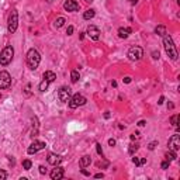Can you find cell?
I'll return each mask as SVG.
<instances>
[{"label":"cell","instance_id":"obj_1","mask_svg":"<svg viewBox=\"0 0 180 180\" xmlns=\"http://www.w3.org/2000/svg\"><path fill=\"white\" fill-rule=\"evenodd\" d=\"M163 47H165V51H166V53H168V56L170 58L172 61H176L177 56H179V55H177L176 45H175L172 37H170L168 33L163 35Z\"/></svg>","mask_w":180,"mask_h":180},{"label":"cell","instance_id":"obj_2","mask_svg":"<svg viewBox=\"0 0 180 180\" xmlns=\"http://www.w3.org/2000/svg\"><path fill=\"white\" fill-rule=\"evenodd\" d=\"M40 62H41V55H40V52H38L35 48H31L28 51V53H27V63H28V66L33 70H35L38 68V65H40Z\"/></svg>","mask_w":180,"mask_h":180},{"label":"cell","instance_id":"obj_3","mask_svg":"<svg viewBox=\"0 0 180 180\" xmlns=\"http://www.w3.org/2000/svg\"><path fill=\"white\" fill-rule=\"evenodd\" d=\"M13 56H14V49H13V47H10V45L4 47L3 51L0 52V65L7 66L8 63L13 61Z\"/></svg>","mask_w":180,"mask_h":180},{"label":"cell","instance_id":"obj_4","mask_svg":"<svg viewBox=\"0 0 180 180\" xmlns=\"http://www.w3.org/2000/svg\"><path fill=\"white\" fill-rule=\"evenodd\" d=\"M17 27H18V13H17L16 8H13L10 16H8V20H7V30L8 33L13 34L16 33Z\"/></svg>","mask_w":180,"mask_h":180},{"label":"cell","instance_id":"obj_5","mask_svg":"<svg viewBox=\"0 0 180 180\" xmlns=\"http://www.w3.org/2000/svg\"><path fill=\"white\" fill-rule=\"evenodd\" d=\"M86 101H87V100H86V97H85V96L76 93V94H73V96L70 97L69 107H70V108H76V107H79V106H85V104H86Z\"/></svg>","mask_w":180,"mask_h":180},{"label":"cell","instance_id":"obj_6","mask_svg":"<svg viewBox=\"0 0 180 180\" xmlns=\"http://www.w3.org/2000/svg\"><path fill=\"white\" fill-rule=\"evenodd\" d=\"M143 56V49L138 45H135V47H131L130 51H128V58L131 59V61H139V59H142Z\"/></svg>","mask_w":180,"mask_h":180},{"label":"cell","instance_id":"obj_7","mask_svg":"<svg viewBox=\"0 0 180 180\" xmlns=\"http://www.w3.org/2000/svg\"><path fill=\"white\" fill-rule=\"evenodd\" d=\"M11 85V76L8 73L7 70H2L0 72V89L4 90V89H8Z\"/></svg>","mask_w":180,"mask_h":180},{"label":"cell","instance_id":"obj_8","mask_svg":"<svg viewBox=\"0 0 180 180\" xmlns=\"http://www.w3.org/2000/svg\"><path fill=\"white\" fill-rule=\"evenodd\" d=\"M45 146H47V145H45V142H42V141H34L28 146V149H27V153H28V155H34V153H37L38 151L44 149Z\"/></svg>","mask_w":180,"mask_h":180},{"label":"cell","instance_id":"obj_9","mask_svg":"<svg viewBox=\"0 0 180 180\" xmlns=\"http://www.w3.org/2000/svg\"><path fill=\"white\" fill-rule=\"evenodd\" d=\"M58 97H59V100L63 103H68L70 100V89H68V87H61L59 89V92H58Z\"/></svg>","mask_w":180,"mask_h":180},{"label":"cell","instance_id":"obj_10","mask_svg":"<svg viewBox=\"0 0 180 180\" xmlns=\"http://www.w3.org/2000/svg\"><path fill=\"white\" fill-rule=\"evenodd\" d=\"M168 146L169 149H172V151H177L180 148V137L177 134L172 135L170 137V139H169V142H168Z\"/></svg>","mask_w":180,"mask_h":180},{"label":"cell","instance_id":"obj_11","mask_svg":"<svg viewBox=\"0 0 180 180\" xmlns=\"http://www.w3.org/2000/svg\"><path fill=\"white\" fill-rule=\"evenodd\" d=\"M87 35H89L93 41H98L100 40V30L96 25H89L87 27Z\"/></svg>","mask_w":180,"mask_h":180},{"label":"cell","instance_id":"obj_12","mask_svg":"<svg viewBox=\"0 0 180 180\" xmlns=\"http://www.w3.org/2000/svg\"><path fill=\"white\" fill-rule=\"evenodd\" d=\"M63 176H65V169L56 165L55 169H52V172H51V179L52 180H61Z\"/></svg>","mask_w":180,"mask_h":180},{"label":"cell","instance_id":"obj_13","mask_svg":"<svg viewBox=\"0 0 180 180\" xmlns=\"http://www.w3.org/2000/svg\"><path fill=\"white\" fill-rule=\"evenodd\" d=\"M63 8L66 11H78L79 10V3L76 0H66L63 3Z\"/></svg>","mask_w":180,"mask_h":180},{"label":"cell","instance_id":"obj_14","mask_svg":"<svg viewBox=\"0 0 180 180\" xmlns=\"http://www.w3.org/2000/svg\"><path fill=\"white\" fill-rule=\"evenodd\" d=\"M47 160H48L49 165H52V166H56V165H59L62 162V156L58 155V153H49L48 158H47Z\"/></svg>","mask_w":180,"mask_h":180},{"label":"cell","instance_id":"obj_15","mask_svg":"<svg viewBox=\"0 0 180 180\" xmlns=\"http://www.w3.org/2000/svg\"><path fill=\"white\" fill-rule=\"evenodd\" d=\"M90 163H92V158L89 155H85L83 158H80V162H79L80 168H87V166H90Z\"/></svg>","mask_w":180,"mask_h":180},{"label":"cell","instance_id":"obj_16","mask_svg":"<svg viewBox=\"0 0 180 180\" xmlns=\"http://www.w3.org/2000/svg\"><path fill=\"white\" fill-rule=\"evenodd\" d=\"M44 79H47V80H48L49 83H52L53 80L56 79V75L53 73L52 70H47V72L44 73Z\"/></svg>","mask_w":180,"mask_h":180},{"label":"cell","instance_id":"obj_17","mask_svg":"<svg viewBox=\"0 0 180 180\" xmlns=\"http://www.w3.org/2000/svg\"><path fill=\"white\" fill-rule=\"evenodd\" d=\"M131 28H120L118 30V37L120 38H128V35L131 34Z\"/></svg>","mask_w":180,"mask_h":180},{"label":"cell","instance_id":"obj_18","mask_svg":"<svg viewBox=\"0 0 180 180\" xmlns=\"http://www.w3.org/2000/svg\"><path fill=\"white\" fill-rule=\"evenodd\" d=\"M94 16H96V11H94L93 8H89V10H86V11L83 13V18L85 20H92Z\"/></svg>","mask_w":180,"mask_h":180},{"label":"cell","instance_id":"obj_19","mask_svg":"<svg viewBox=\"0 0 180 180\" xmlns=\"http://www.w3.org/2000/svg\"><path fill=\"white\" fill-rule=\"evenodd\" d=\"M155 34L159 35V37H163L165 34H166V27H165V25H158L155 28Z\"/></svg>","mask_w":180,"mask_h":180},{"label":"cell","instance_id":"obj_20","mask_svg":"<svg viewBox=\"0 0 180 180\" xmlns=\"http://www.w3.org/2000/svg\"><path fill=\"white\" fill-rule=\"evenodd\" d=\"M79 79H80V75H79L78 70H72L70 72V80H72V83H78Z\"/></svg>","mask_w":180,"mask_h":180},{"label":"cell","instance_id":"obj_21","mask_svg":"<svg viewBox=\"0 0 180 180\" xmlns=\"http://www.w3.org/2000/svg\"><path fill=\"white\" fill-rule=\"evenodd\" d=\"M166 159L169 160V162H172V160H176V151H172V149H169V152H166Z\"/></svg>","mask_w":180,"mask_h":180},{"label":"cell","instance_id":"obj_22","mask_svg":"<svg viewBox=\"0 0 180 180\" xmlns=\"http://www.w3.org/2000/svg\"><path fill=\"white\" fill-rule=\"evenodd\" d=\"M48 86H49V82L47 80V79H44L41 83H40V86H38V89H40V92H45V90L48 89Z\"/></svg>","mask_w":180,"mask_h":180},{"label":"cell","instance_id":"obj_23","mask_svg":"<svg viewBox=\"0 0 180 180\" xmlns=\"http://www.w3.org/2000/svg\"><path fill=\"white\" fill-rule=\"evenodd\" d=\"M65 18H63V17H58L56 20H55V27H56V28H61L62 25L65 24Z\"/></svg>","mask_w":180,"mask_h":180},{"label":"cell","instance_id":"obj_24","mask_svg":"<svg viewBox=\"0 0 180 180\" xmlns=\"http://www.w3.org/2000/svg\"><path fill=\"white\" fill-rule=\"evenodd\" d=\"M31 166H33V162H31L30 159L23 160V168H24L25 170H30V169H31Z\"/></svg>","mask_w":180,"mask_h":180},{"label":"cell","instance_id":"obj_25","mask_svg":"<svg viewBox=\"0 0 180 180\" xmlns=\"http://www.w3.org/2000/svg\"><path fill=\"white\" fill-rule=\"evenodd\" d=\"M177 120H179V115H177V114H175V115H173V117H172V118H170V123H172L173 125L176 127V131L179 132V125H177Z\"/></svg>","mask_w":180,"mask_h":180},{"label":"cell","instance_id":"obj_26","mask_svg":"<svg viewBox=\"0 0 180 180\" xmlns=\"http://www.w3.org/2000/svg\"><path fill=\"white\" fill-rule=\"evenodd\" d=\"M137 151H138V143H132L131 146H130V149H128V153H130V155H134Z\"/></svg>","mask_w":180,"mask_h":180},{"label":"cell","instance_id":"obj_27","mask_svg":"<svg viewBox=\"0 0 180 180\" xmlns=\"http://www.w3.org/2000/svg\"><path fill=\"white\" fill-rule=\"evenodd\" d=\"M96 149H97V153L103 158V149H101V145L100 143H96Z\"/></svg>","mask_w":180,"mask_h":180},{"label":"cell","instance_id":"obj_28","mask_svg":"<svg viewBox=\"0 0 180 180\" xmlns=\"http://www.w3.org/2000/svg\"><path fill=\"white\" fill-rule=\"evenodd\" d=\"M132 162L135 163V166H141V159H139V158H137V156H135V158H132Z\"/></svg>","mask_w":180,"mask_h":180},{"label":"cell","instance_id":"obj_29","mask_svg":"<svg viewBox=\"0 0 180 180\" xmlns=\"http://www.w3.org/2000/svg\"><path fill=\"white\" fill-rule=\"evenodd\" d=\"M169 165H170V162H169L168 159L163 160V162H162V169H168V168H169Z\"/></svg>","mask_w":180,"mask_h":180},{"label":"cell","instance_id":"obj_30","mask_svg":"<svg viewBox=\"0 0 180 180\" xmlns=\"http://www.w3.org/2000/svg\"><path fill=\"white\" fill-rule=\"evenodd\" d=\"M152 58L153 59H159V51H152Z\"/></svg>","mask_w":180,"mask_h":180},{"label":"cell","instance_id":"obj_31","mask_svg":"<svg viewBox=\"0 0 180 180\" xmlns=\"http://www.w3.org/2000/svg\"><path fill=\"white\" fill-rule=\"evenodd\" d=\"M7 177V173L4 172V170H0V180H4Z\"/></svg>","mask_w":180,"mask_h":180},{"label":"cell","instance_id":"obj_32","mask_svg":"<svg viewBox=\"0 0 180 180\" xmlns=\"http://www.w3.org/2000/svg\"><path fill=\"white\" fill-rule=\"evenodd\" d=\"M66 34H68V35H72V34H73V27H72V25H69V27H68V30H66Z\"/></svg>","mask_w":180,"mask_h":180},{"label":"cell","instance_id":"obj_33","mask_svg":"<svg viewBox=\"0 0 180 180\" xmlns=\"http://www.w3.org/2000/svg\"><path fill=\"white\" fill-rule=\"evenodd\" d=\"M156 143H158V142H156V141H153V142L149 143V146H148V148H149L151 151H153V149H155V146H156Z\"/></svg>","mask_w":180,"mask_h":180},{"label":"cell","instance_id":"obj_34","mask_svg":"<svg viewBox=\"0 0 180 180\" xmlns=\"http://www.w3.org/2000/svg\"><path fill=\"white\" fill-rule=\"evenodd\" d=\"M38 169H40V173H41V175H45V173H47V169H45L44 166H40Z\"/></svg>","mask_w":180,"mask_h":180},{"label":"cell","instance_id":"obj_35","mask_svg":"<svg viewBox=\"0 0 180 180\" xmlns=\"http://www.w3.org/2000/svg\"><path fill=\"white\" fill-rule=\"evenodd\" d=\"M108 145H110V146H114V145H115V139H113V138L108 139Z\"/></svg>","mask_w":180,"mask_h":180},{"label":"cell","instance_id":"obj_36","mask_svg":"<svg viewBox=\"0 0 180 180\" xmlns=\"http://www.w3.org/2000/svg\"><path fill=\"white\" fill-rule=\"evenodd\" d=\"M123 80H124V83H131V78H130V76H127V78H124Z\"/></svg>","mask_w":180,"mask_h":180},{"label":"cell","instance_id":"obj_37","mask_svg":"<svg viewBox=\"0 0 180 180\" xmlns=\"http://www.w3.org/2000/svg\"><path fill=\"white\" fill-rule=\"evenodd\" d=\"M138 125H139V127H145V125H146V123H145L143 120H141V121L138 123Z\"/></svg>","mask_w":180,"mask_h":180},{"label":"cell","instance_id":"obj_38","mask_svg":"<svg viewBox=\"0 0 180 180\" xmlns=\"http://www.w3.org/2000/svg\"><path fill=\"white\" fill-rule=\"evenodd\" d=\"M82 173L85 175V176H90V173L87 172V170H85V168H82Z\"/></svg>","mask_w":180,"mask_h":180},{"label":"cell","instance_id":"obj_39","mask_svg":"<svg viewBox=\"0 0 180 180\" xmlns=\"http://www.w3.org/2000/svg\"><path fill=\"white\" fill-rule=\"evenodd\" d=\"M94 177H96V179H100V177H104V175H103V173H97V175H94Z\"/></svg>","mask_w":180,"mask_h":180},{"label":"cell","instance_id":"obj_40","mask_svg":"<svg viewBox=\"0 0 180 180\" xmlns=\"http://www.w3.org/2000/svg\"><path fill=\"white\" fill-rule=\"evenodd\" d=\"M163 101H165V97H163V96H162V97L159 98V101H158V103H159V104H162V103H163Z\"/></svg>","mask_w":180,"mask_h":180},{"label":"cell","instance_id":"obj_41","mask_svg":"<svg viewBox=\"0 0 180 180\" xmlns=\"http://www.w3.org/2000/svg\"><path fill=\"white\" fill-rule=\"evenodd\" d=\"M111 86H113V87H117V82H115V80H113V82H111Z\"/></svg>","mask_w":180,"mask_h":180},{"label":"cell","instance_id":"obj_42","mask_svg":"<svg viewBox=\"0 0 180 180\" xmlns=\"http://www.w3.org/2000/svg\"><path fill=\"white\" fill-rule=\"evenodd\" d=\"M146 163V159H145V158H142V159H141V165H145Z\"/></svg>","mask_w":180,"mask_h":180},{"label":"cell","instance_id":"obj_43","mask_svg":"<svg viewBox=\"0 0 180 180\" xmlns=\"http://www.w3.org/2000/svg\"><path fill=\"white\" fill-rule=\"evenodd\" d=\"M104 118H110V114H108V111H107L106 114H104Z\"/></svg>","mask_w":180,"mask_h":180},{"label":"cell","instance_id":"obj_44","mask_svg":"<svg viewBox=\"0 0 180 180\" xmlns=\"http://www.w3.org/2000/svg\"><path fill=\"white\" fill-rule=\"evenodd\" d=\"M173 107H175V106H173L172 103H169V104H168V108H173Z\"/></svg>","mask_w":180,"mask_h":180},{"label":"cell","instance_id":"obj_45","mask_svg":"<svg viewBox=\"0 0 180 180\" xmlns=\"http://www.w3.org/2000/svg\"><path fill=\"white\" fill-rule=\"evenodd\" d=\"M138 3V0H131V4H137Z\"/></svg>","mask_w":180,"mask_h":180},{"label":"cell","instance_id":"obj_46","mask_svg":"<svg viewBox=\"0 0 180 180\" xmlns=\"http://www.w3.org/2000/svg\"><path fill=\"white\" fill-rule=\"evenodd\" d=\"M86 2H89V3H92V2H93V0H86Z\"/></svg>","mask_w":180,"mask_h":180},{"label":"cell","instance_id":"obj_47","mask_svg":"<svg viewBox=\"0 0 180 180\" xmlns=\"http://www.w3.org/2000/svg\"><path fill=\"white\" fill-rule=\"evenodd\" d=\"M48 2H52V0H48Z\"/></svg>","mask_w":180,"mask_h":180}]
</instances>
